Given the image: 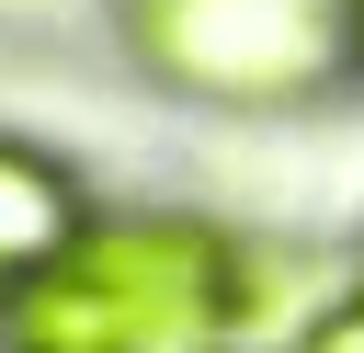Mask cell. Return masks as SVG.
<instances>
[{
  "label": "cell",
  "instance_id": "7a4b0ae2",
  "mask_svg": "<svg viewBox=\"0 0 364 353\" xmlns=\"http://www.w3.org/2000/svg\"><path fill=\"white\" fill-rule=\"evenodd\" d=\"M114 34L205 114H307L364 68V0H114Z\"/></svg>",
  "mask_w": 364,
  "mask_h": 353
},
{
  "label": "cell",
  "instance_id": "5b68a950",
  "mask_svg": "<svg viewBox=\"0 0 364 353\" xmlns=\"http://www.w3.org/2000/svg\"><path fill=\"white\" fill-rule=\"evenodd\" d=\"M353 296H364V228H353Z\"/></svg>",
  "mask_w": 364,
  "mask_h": 353
},
{
  "label": "cell",
  "instance_id": "6da1fadb",
  "mask_svg": "<svg viewBox=\"0 0 364 353\" xmlns=\"http://www.w3.org/2000/svg\"><path fill=\"white\" fill-rule=\"evenodd\" d=\"M250 228L205 205H102L46 273L0 285V353H239Z\"/></svg>",
  "mask_w": 364,
  "mask_h": 353
},
{
  "label": "cell",
  "instance_id": "3957f363",
  "mask_svg": "<svg viewBox=\"0 0 364 353\" xmlns=\"http://www.w3.org/2000/svg\"><path fill=\"white\" fill-rule=\"evenodd\" d=\"M91 216H102V194L80 182V159L46 148V137H11V125H0V285L46 273Z\"/></svg>",
  "mask_w": 364,
  "mask_h": 353
},
{
  "label": "cell",
  "instance_id": "277c9868",
  "mask_svg": "<svg viewBox=\"0 0 364 353\" xmlns=\"http://www.w3.org/2000/svg\"><path fill=\"white\" fill-rule=\"evenodd\" d=\"M284 353H364V296L341 285V296H330V307H318V319H307Z\"/></svg>",
  "mask_w": 364,
  "mask_h": 353
}]
</instances>
